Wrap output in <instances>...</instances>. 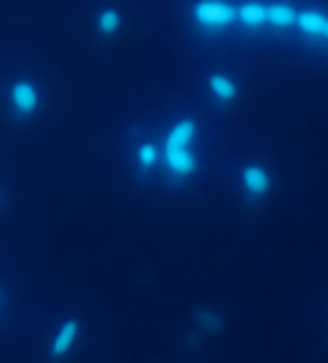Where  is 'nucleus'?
I'll return each mask as SVG.
<instances>
[{
    "mask_svg": "<svg viewBox=\"0 0 328 363\" xmlns=\"http://www.w3.org/2000/svg\"><path fill=\"white\" fill-rule=\"evenodd\" d=\"M197 323H200V328H203V330H216V328H218L216 312L208 310V307H203V310L197 312Z\"/></svg>",
    "mask_w": 328,
    "mask_h": 363,
    "instance_id": "f8f14e48",
    "label": "nucleus"
},
{
    "mask_svg": "<svg viewBox=\"0 0 328 363\" xmlns=\"http://www.w3.org/2000/svg\"><path fill=\"white\" fill-rule=\"evenodd\" d=\"M0 305H3V292H0Z\"/></svg>",
    "mask_w": 328,
    "mask_h": 363,
    "instance_id": "4468645a",
    "label": "nucleus"
},
{
    "mask_svg": "<svg viewBox=\"0 0 328 363\" xmlns=\"http://www.w3.org/2000/svg\"><path fill=\"white\" fill-rule=\"evenodd\" d=\"M162 164L167 169V177L175 182H185L195 177L197 167H200V159L195 154V146L192 149L182 151H172V154H162Z\"/></svg>",
    "mask_w": 328,
    "mask_h": 363,
    "instance_id": "39448f33",
    "label": "nucleus"
},
{
    "mask_svg": "<svg viewBox=\"0 0 328 363\" xmlns=\"http://www.w3.org/2000/svg\"><path fill=\"white\" fill-rule=\"evenodd\" d=\"M297 21V8L290 3H264L262 8V28H272V31H293Z\"/></svg>",
    "mask_w": 328,
    "mask_h": 363,
    "instance_id": "423d86ee",
    "label": "nucleus"
},
{
    "mask_svg": "<svg viewBox=\"0 0 328 363\" xmlns=\"http://www.w3.org/2000/svg\"><path fill=\"white\" fill-rule=\"evenodd\" d=\"M6 103L16 118H31L41 108V90L31 77H16L8 84Z\"/></svg>",
    "mask_w": 328,
    "mask_h": 363,
    "instance_id": "f03ea898",
    "label": "nucleus"
},
{
    "mask_svg": "<svg viewBox=\"0 0 328 363\" xmlns=\"http://www.w3.org/2000/svg\"><path fill=\"white\" fill-rule=\"evenodd\" d=\"M197 141V123L195 118H177L175 123L170 125V130L164 133L162 154H172V151H182V149H192Z\"/></svg>",
    "mask_w": 328,
    "mask_h": 363,
    "instance_id": "20e7f679",
    "label": "nucleus"
},
{
    "mask_svg": "<svg viewBox=\"0 0 328 363\" xmlns=\"http://www.w3.org/2000/svg\"><path fill=\"white\" fill-rule=\"evenodd\" d=\"M205 87H208L210 98L221 105L236 103V98H239V82L231 77V74H226V72H213V74H208Z\"/></svg>",
    "mask_w": 328,
    "mask_h": 363,
    "instance_id": "1a4fd4ad",
    "label": "nucleus"
},
{
    "mask_svg": "<svg viewBox=\"0 0 328 363\" xmlns=\"http://www.w3.org/2000/svg\"><path fill=\"white\" fill-rule=\"evenodd\" d=\"M80 337V320L70 318L65 323H60V328L54 330L52 340H49V356L52 358H65L72 353L75 343Z\"/></svg>",
    "mask_w": 328,
    "mask_h": 363,
    "instance_id": "0eeeda50",
    "label": "nucleus"
},
{
    "mask_svg": "<svg viewBox=\"0 0 328 363\" xmlns=\"http://www.w3.org/2000/svg\"><path fill=\"white\" fill-rule=\"evenodd\" d=\"M121 26H124V16H121L119 8H103V11H98V16H95V31H98L100 36H105V39L116 36V33L121 31Z\"/></svg>",
    "mask_w": 328,
    "mask_h": 363,
    "instance_id": "9b49d317",
    "label": "nucleus"
},
{
    "mask_svg": "<svg viewBox=\"0 0 328 363\" xmlns=\"http://www.w3.org/2000/svg\"><path fill=\"white\" fill-rule=\"evenodd\" d=\"M295 31L305 33L310 39L328 46V13H321V11H297Z\"/></svg>",
    "mask_w": 328,
    "mask_h": 363,
    "instance_id": "6e6552de",
    "label": "nucleus"
},
{
    "mask_svg": "<svg viewBox=\"0 0 328 363\" xmlns=\"http://www.w3.org/2000/svg\"><path fill=\"white\" fill-rule=\"evenodd\" d=\"M239 189H241V195L251 202L267 197L269 189H272V177H269L267 167L259 162L244 164V167L239 169Z\"/></svg>",
    "mask_w": 328,
    "mask_h": 363,
    "instance_id": "7ed1b4c3",
    "label": "nucleus"
},
{
    "mask_svg": "<svg viewBox=\"0 0 328 363\" xmlns=\"http://www.w3.org/2000/svg\"><path fill=\"white\" fill-rule=\"evenodd\" d=\"M0 205H3V192H0Z\"/></svg>",
    "mask_w": 328,
    "mask_h": 363,
    "instance_id": "ddd939ff",
    "label": "nucleus"
},
{
    "mask_svg": "<svg viewBox=\"0 0 328 363\" xmlns=\"http://www.w3.org/2000/svg\"><path fill=\"white\" fill-rule=\"evenodd\" d=\"M192 21L203 36H221L231 31V0H197L192 6Z\"/></svg>",
    "mask_w": 328,
    "mask_h": 363,
    "instance_id": "f257e3e1",
    "label": "nucleus"
},
{
    "mask_svg": "<svg viewBox=\"0 0 328 363\" xmlns=\"http://www.w3.org/2000/svg\"><path fill=\"white\" fill-rule=\"evenodd\" d=\"M133 164L141 174H151L162 164V146L157 141H149V138L138 141L133 146Z\"/></svg>",
    "mask_w": 328,
    "mask_h": 363,
    "instance_id": "9d476101",
    "label": "nucleus"
}]
</instances>
